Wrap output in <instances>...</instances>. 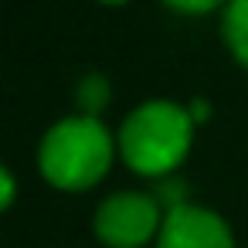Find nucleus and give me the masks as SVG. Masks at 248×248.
Wrapping results in <instances>:
<instances>
[{"mask_svg":"<svg viewBox=\"0 0 248 248\" xmlns=\"http://www.w3.org/2000/svg\"><path fill=\"white\" fill-rule=\"evenodd\" d=\"M156 248H234L221 214L201 204H173L156 231Z\"/></svg>","mask_w":248,"mask_h":248,"instance_id":"obj_4","label":"nucleus"},{"mask_svg":"<svg viewBox=\"0 0 248 248\" xmlns=\"http://www.w3.org/2000/svg\"><path fill=\"white\" fill-rule=\"evenodd\" d=\"M78 92H82V102H85L92 112H95V109H99V102L109 95V89H106V82H102L99 75H89V78H82V89H78Z\"/></svg>","mask_w":248,"mask_h":248,"instance_id":"obj_6","label":"nucleus"},{"mask_svg":"<svg viewBox=\"0 0 248 248\" xmlns=\"http://www.w3.org/2000/svg\"><path fill=\"white\" fill-rule=\"evenodd\" d=\"M112 160V136L92 116H68L41 140V170L58 187H85L106 173Z\"/></svg>","mask_w":248,"mask_h":248,"instance_id":"obj_2","label":"nucleus"},{"mask_svg":"<svg viewBox=\"0 0 248 248\" xmlns=\"http://www.w3.org/2000/svg\"><path fill=\"white\" fill-rule=\"evenodd\" d=\"M160 204L153 194L143 190H119L109 194L95 211V231L102 241L116 248H133L160 231Z\"/></svg>","mask_w":248,"mask_h":248,"instance_id":"obj_3","label":"nucleus"},{"mask_svg":"<svg viewBox=\"0 0 248 248\" xmlns=\"http://www.w3.org/2000/svg\"><path fill=\"white\" fill-rule=\"evenodd\" d=\"M224 38L231 51L248 65V0H228L224 7Z\"/></svg>","mask_w":248,"mask_h":248,"instance_id":"obj_5","label":"nucleus"},{"mask_svg":"<svg viewBox=\"0 0 248 248\" xmlns=\"http://www.w3.org/2000/svg\"><path fill=\"white\" fill-rule=\"evenodd\" d=\"M167 4H173L180 11H211L214 4H221V0H167Z\"/></svg>","mask_w":248,"mask_h":248,"instance_id":"obj_7","label":"nucleus"},{"mask_svg":"<svg viewBox=\"0 0 248 248\" xmlns=\"http://www.w3.org/2000/svg\"><path fill=\"white\" fill-rule=\"evenodd\" d=\"M190 129H194V119L184 106L170 99H150L126 116L119 129V146L133 170L163 173L187 153Z\"/></svg>","mask_w":248,"mask_h":248,"instance_id":"obj_1","label":"nucleus"},{"mask_svg":"<svg viewBox=\"0 0 248 248\" xmlns=\"http://www.w3.org/2000/svg\"><path fill=\"white\" fill-rule=\"evenodd\" d=\"M0 180H4V204H11V197H14V177H11V167L0 170Z\"/></svg>","mask_w":248,"mask_h":248,"instance_id":"obj_8","label":"nucleus"}]
</instances>
